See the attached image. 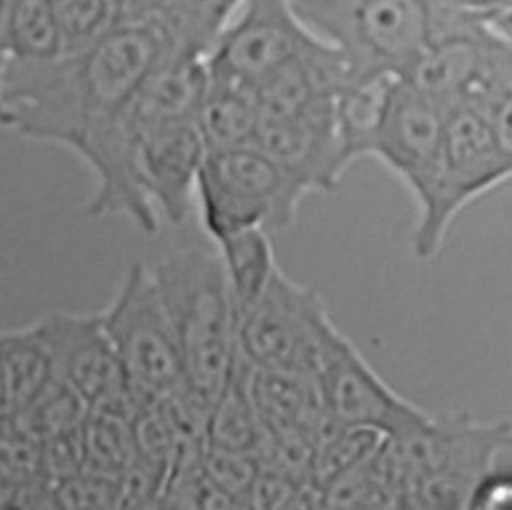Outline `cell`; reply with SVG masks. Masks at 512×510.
Segmentation results:
<instances>
[{
    "instance_id": "10",
    "label": "cell",
    "mask_w": 512,
    "mask_h": 510,
    "mask_svg": "<svg viewBox=\"0 0 512 510\" xmlns=\"http://www.w3.org/2000/svg\"><path fill=\"white\" fill-rule=\"evenodd\" d=\"M446 110L402 76L382 84L372 120L358 142V158L382 162L410 190L414 202L428 188L442 142Z\"/></svg>"
},
{
    "instance_id": "21",
    "label": "cell",
    "mask_w": 512,
    "mask_h": 510,
    "mask_svg": "<svg viewBox=\"0 0 512 510\" xmlns=\"http://www.w3.org/2000/svg\"><path fill=\"white\" fill-rule=\"evenodd\" d=\"M468 100L484 110L502 152L512 162V36L496 32L476 90Z\"/></svg>"
},
{
    "instance_id": "30",
    "label": "cell",
    "mask_w": 512,
    "mask_h": 510,
    "mask_svg": "<svg viewBox=\"0 0 512 510\" xmlns=\"http://www.w3.org/2000/svg\"><path fill=\"white\" fill-rule=\"evenodd\" d=\"M470 510H512V468L486 472L472 490Z\"/></svg>"
},
{
    "instance_id": "4",
    "label": "cell",
    "mask_w": 512,
    "mask_h": 510,
    "mask_svg": "<svg viewBox=\"0 0 512 510\" xmlns=\"http://www.w3.org/2000/svg\"><path fill=\"white\" fill-rule=\"evenodd\" d=\"M300 20L344 56L352 86L404 76L430 40L424 0H290Z\"/></svg>"
},
{
    "instance_id": "7",
    "label": "cell",
    "mask_w": 512,
    "mask_h": 510,
    "mask_svg": "<svg viewBox=\"0 0 512 510\" xmlns=\"http://www.w3.org/2000/svg\"><path fill=\"white\" fill-rule=\"evenodd\" d=\"M194 194L202 226L214 242L254 226L284 230L302 202L280 168L254 144L206 150Z\"/></svg>"
},
{
    "instance_id": "8",
    "label": "cell",
    "mask_w": 512,
    "mask_h": 510,
    "mask_svg": "<svg viewBox=\"0 0 512 510\" xmlns=\"http://www.w3.org/2000/svg\"><path fill=\"white\" fill-rule=\"evenodd\" d=\"M334 330L318 292L276 268L256 302L236 320V348L256 368L314 374Z\"/></svg>"
},
{
    "instance_id": "5",
    "label": "cell",
    "mask_w": 512,
    "mask_h": 510,
    "mask_svg": "<svg viewBox=\"0 0 512 510\" xmlns=\"http://www.w3.org/2000/svg\"><path fill=\"white\" fill-rule=\"evenodd\" d=\"M510 178L512 162L502 152L484 110L472 100L450 106L434 176L416 200L412 254L418 260H432L460 210Z\"/></svg>"
},
{
    "instance_id": "27",
    "label": "cell",
    "mask_w": 512,
    "mask_h": 510,
    "mask_svg": "<svg viewBox=\"0 0 512 510\" xmlns=\"http://www.w3.org/2000/svg\"><path fill=\"white\" fill-rule=\"evenodd\" d=\"M200 466L204 476L226 494L236 508H250V492L260 466L254 452L226 450L206 444Z\"/></svg>"
},
{
    "instance_id": "34",
    "label": "cell",
    "mask_w": 512,
    "mask_h": 510,
    "mask_svg": "<svg viewBox=\"0 0 512 510\" xmlns=\"http://www.w3.org/2000/svg\"><path fill=\"white\" fill-rule=\"evenodd\" d=\"M494 8H496V14H498V10H500V4H502V0H488Z\"/></svg>"
},
{
    "instance_id": "20",
    "label": "cell",
    "mask_w": 512,
    "mask_h": 510,
    "mask_svg": "<svg viewBox=\"0 0 512 510\" xmlns=\"http://www.w3.org/2000/svg\"><path fill=\"white\" fill-rule=\"evenodd\" d=\"M6 60L46 62L64 54L54 0H6Z\"/></svg>"
},
{
    "instance_id": "25",
    "label": "cell",
    "mask_w": 512,
    "mask_h": 510,
    "mask_svg": "<svg viewBox=\"0 0 512 510\" xmlns=\"http://www.w3.org/2000/svg\"><path fill=\"white\" fill-rule=\"evenodd\" d=\"M378 452L318 488L320 508H396Z\"/></svg>"
},
{
    "instance_id": "19",
    "label": "cell",
    "mask_w": 512,
    "mask_h": 510,
    "mask_svg": "<svg viewBox=\"0 0 512 510\" xmlns=\"http://www.w3.org/2000/svg\"><path fill=\"white\" fill-rule=\"evenodd\" d=\"M218 254L222 258L236 320L244 314L266 288L274 270V250L268 238V230L262 226L246 228L230 236L220 238Z\"/></svg>"
},
{
    "instance_id": "33",
    "label": "cell",
    "mask_w": 512,
    "mask_h": 510,
    "mask_svg": "<svg viewBox=\"0 0 512 510\" xmlns=\"http://www.w3.org/2000/svg\"><path fill=\"white\" fill-rule=\"evenodd\" d=\"M430 6H468V8H480L496 12V8L488 0H424Z\"/></svg>"
},
{
    "instance_id": "16",
    "label": "cell",
    "mask_w": 512,
    "mask_h": 510,
    "mask_svg": "<svg viewBox=\"0 0 512 510\" xmlns=\"http://www.w3.org/2000/svg\"><path fill=\"white\" fill-rule=\"evenodd\" d=\"M252 364L236 348L228 374L206 418V444L226 450L258 452L264 428L250 388Z\"/></svg>"
},
{
    "instance_id": "9",
    "label": "cell",
    "mask_w": 512,
    "mask_h": 510,
    "mask_svg": "<svg viewBox=\"0 0 512 510\" xmlns=\"http://www.w3.org/2000/svg\"><path fill=\"white\" fill-rule=\"evenodd\" d=\"M320 40L290 0H242L206 52L208 74L254 92Z\"/></svg>"
},
{
    "instance_id": "1",
    "label": "cell",
    "mask_w": 512,
    "mask_h": 510,
    "mask_svg": "<svg viewBox=\"0 0 512 510\" xmlns=\"http://www.w3.org/2000/svg\"><path fill=\"white\" fill-rule=\"evenodd\" d=\"M178 48L194 50L166 10L154 4L122 16L78 52L46 62L6 60L4 128L78 154L90 136L124 112L150 72Z\"/></svg>"
},
{
    "instance_id": "22",
    "label": "cell",
    "mask_w": 512,
    "mask_h": 510,
    "mask_svg": "<svg viewBox=\"0 0 512 510\" xmlns=\"http://www.w3.org/2000/svg\"><path fill=\"white\" fill-rule=\"evenodd\" d=\"M130 414L110 408H88L82 422L84 468L118 476L134 458Z\"/></svg>"
},
{
    "instance_id": "32",
    "label": "cell",
    "mask_w": 512,
    "mask_h": 510,
    "mask_svg": "<svg viewBox=\"0 0 512 510\" xmlns=\"http://www.w3.org/2000/svg\"><path fill=\"white\" fill-rule=\"evenodd\" d=\"M492 22L500 32L512 36V0H502L500 10Z\"/></svg>"
},
{
    "instance_id": "18",
    "label": "cell",
    "mask_w": 512,
    "mask_h": 510,
    "mask_svg": "<svg viewBox=\"0 0 512 510\" xmlns=\"http://www.w3.org/2000/svg\"><path fill=\"white\" fill-rule=\"evenodd\" d=\"M258 120L254 92L214 78L208 80L206 94L194 116L206 150L252 144Z\"/></svg>"
},
{
    "instance_id": "31",
    "label": "cell",
    "mask_w": 512,
    "mask_h": 510,
    "mask_svg": "<svg viewBox=\"0 0 512 510\" xmlns=\"http://www.w3.org/2000/svg\"><path fill=\"white\" fill-rule=\"evenodd\" d=\"M4 8L6 0H0V126L4 128V106H2V76L6 66V42H4Z\"/></svg>"
},
{
    "instance_id": "12",
    "label": "cell",
    "mask_w": 512,
    "mask_h": 510,
    "mask_svg": "<svg viewBox=\"0 0 512 510\" xmlns=\"http://www.w3.org/2000/svg\"><path fill=\"white\" fill-rule=\"evenodd\" d=\"M54 374L72 386L88 408L134 414L128 382L98 312H48L36 322Z\"/></svg>"
},
{
    "instance_id": "17",
    "label": "cell",
    "mask_w": 512,
    "mask_h": 510,
    "mask_svg": "<svg viewBox=\"0 0 512 510\" xmlns=\"http://www.w3.org/2000/svg\"><path fill=\"white\" fill-rule=\"evenodd\" d=\"M52 378V356L36 324L0 332V416L22 412Z\"/></svg>"
},
{
    "instance_id": "14",
    "label": "cell",
    "mask_w": 512,
    "mask_h": 510,
    "mask_svg": "<svg viewBox=\"0 0 512 510\" xmlns=\"http://www.w3.org/2000/svg\"><path fill=\"white\" fill-rule=\"evenodd\" d=\"M204 154L206 146L194 120L156 126L136 142L138 186L154 210L176 226L188 214Z\"/></svg>"
},
{
    "instance_id": "11",
    "label": "cell",
    "mask_w": 512,
    "mask_h": 510,
    "mask_svg": "<svg viewBox=\"0 0 512 510\" xmlns=\"http://www.w3.org/2000/svg\"><path fill=\"white\" fill-rule=\"evenodd\" d=\"M314 376L328 424L360 426L400 438L422 428L432 416L388 386L338 328L328 338Z\"/></svg>"
},
{
    "instance_id": "23",
    "label": "cell",
    "mask_w": 512,
    "mask_h": 510,
    "mask_svg": "<svg viewBox=\"0 0 512 510\" xmlns=\"http://www.w3.org/2000/svg\"><path fill=\"white\" fill-rule=\"evenodd\" d=\"M386 436L378 430L360 428V426H336L326 424L318 436L314 464H312V482L316 488H322L332 478L342 472L362 464L384 444Z\"/></svg>"
},
{
    "instance_id": "2",
    "label": "cell",
    "mask_w": 512,
    "mask_h": 510,
    "mask_svg": "<svg viewBox=\"0 0 512 510\" xmlns=\"http://www.w3.org/2000/svg\"><path fill=\"white\" fill-rule=\"evenodd\" d=\"M512 448V420H478L468 412L432 414L400 438H386L378 456L396 508L464 510L478 480Z\"/></svg>"
},
{
    "instance_id": "24",
    "label": "cell",
    "mask_w": 512,
    "mask_h": 510,
    "mask_svg": "<svg viewBox=\"0 0 512 510\" xmlns=\"http://www.w3.org/2000/svg\"><path fill=\"white\" fill-rule=\"evenodd\" d=\"M88 414L84 398L54 374L50 384L22 412L10 416L20 430L38 442L82 426Z\"/></svg>"
},
{
    "instance_id": "26",
    "label": "cell",
    "mask_w": 512,
    "mask_h": 510,
    "mask_svg": "<svg viewBox=\"0 0 512 510\" xmlns=\"http://www.w3.org/2000/svg\"><path fill=\"white\" fill-rule=\"evenodd\" d=\"M64 52H78L108 32L124 10L118 0H54Z\"/></svg>"
},
{
    "instance_id": "3",
    "label": "cell",
    "mask_w": 512,
    "mask_h": 510,
    "mask_svg": "<svg viewBox=\"0 0 512 510\" xmlns=\"http://www.w3.org/2000/svg\"><path fill=\"white\" fill-rule=\"evenodd\" d=\"M150 270L178 340L184 384L212 404L236 352V312L222 258L186 248Z\"/></svg>"
},
{
    "instance_id": "29",
    "label": "cell",
    "mask_w": 512,
    "mask_h": 510,
    "mask_svg": "<svg viewBox=\"0 0 512 510\" xmlns=\"http://www.w3.org/2000/svg\"><path fill=\"white\" fill-rule=\"evenodd\" d=\"M40 454H42V474L52 484L84 470L82 426L42 440Z\"/></svg>"
},
{
    "instance_id": "28",
    "label": "cell",
    "mask_w": 512,
    "mask_h": 510,
    "mask_svg": "<svg viewBox=\"0 0 512 510\" xmlns=\"http://www.w3.org/2000/svg\"><path fill=\"white\" fill-rule=\"evenodd\" d=\"M54 502L64 510L118 508V480L84 468L54 484Z\"/></svg>"
},
{
    "instance_id": "6",
    "label": "cell",
    "mask_w": 512,
    "mask_h": 510,
    "mask_svg": "<svg viewBox=\"0 0 512 510\" xmlns=\"http://www.w3.org/2000/svg\"><path fill=\"white\" fill-rule=\"evenodd\" d=\"M98 314L122 364L134 412L184 382L178 340L148 266L134 262Z\"/></svg>"
},
{
    "instance_id": "13",
    "label": "cell",
    "mask_w": 512,
    "mask_h": 510,
    "mask_svg": "<svg viewBox=\"0 0 512 510\" xmlns=\"http://www.w3.org/2000/svg\"><path fill=\"white\" fill-rule=\"evenodd\" d=\"M252 144L280 168L300 200L310 192L334 190L348 168L336 100L292 116L260 118Z\"/></svg>"
},
{
    "instance_id": "15",
    "label": "cell",
    "mask_w": 512,
    "mask_h": 510,
    "mask_svg": "<svg viewBox=\"0 0 512 510\" xmlns=\"http://www.w3.org/2000/svg\"><path fill=\"white\" fill-rule=\"evenodd\" d=\"M250 388L264 434L306 430L320 436L328 424L320 386L314 374L252 366Z\"/></svg>"
}]
</instances>
